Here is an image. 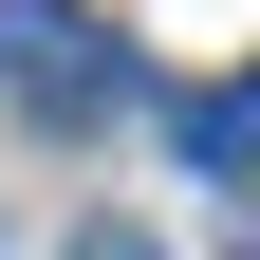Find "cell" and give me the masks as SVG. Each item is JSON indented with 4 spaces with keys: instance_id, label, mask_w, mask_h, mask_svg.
I'll use <instances>...</instances> for the list:
<instances>
[{
    "instance_id": "cell-1",
    "label": "cell",
    "mask_w": 260,
    "mask_h": 260,
    "mask_svg": "<svg viewBox=\"0 0 260 260\" xmlns=\"http://www.w3.org/2000/svg\"><path fill=\"white\" fill-rule=\"evenodd\" d=\"M0 93H38V112H93V93H112V38H93V0H0Z\"/></svg>"
},
{
    "instance_id": "cell-2",
    "label": "cell",
    "mask_w": 260,
    "mask_h": 260,
    "mask_svg": "<svg viewBox=\"0 0 260 260\" xmlns=\"http://www.w3.org/2000/svg\"><path fill=\"white\" fill-rule=\"evenodd\" d=\"M186 168L205 186H260V75H205L186 93Z\"/></svg>"
},
{
    "instance_id": "cell-3",
    "label": "cell",
    "mask_w": 260,
    "mask_h": 260,
    "mask_svg": "<svg viewBox=\"0 0 260 260\" xmlns=\"http://www.w3.org/2000/svg\"><path fill=\"white\" fill-rule=\"evenodd\" d=\"M93 260H168V242H93Z\"/></svg>"
}]
</instances>
